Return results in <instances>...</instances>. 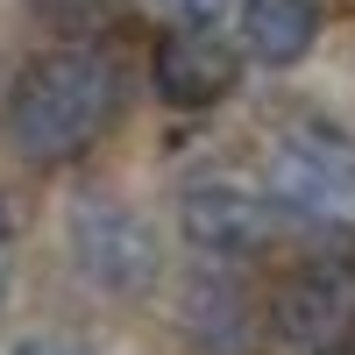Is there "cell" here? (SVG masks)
Masks as SVG:
<instances>
[{
    "label": "cell",
    "mask_w": 355,
    "mask_h": 355,
    "mask_svg": "<svg viewBox=\"0 0 355 355\" xmlns=\"http://www.w3.org/2000/svg\"><path fill=\"white\" fill-rule=\"evenodd\" d=\"M178 299H185V306H178V327H185L206 355H249V341H256V306H249L242 284H227V277H192Z\"/></svg>",
    "instance_id": "cell-8"
},
{
    "label": "cell",
    "mask_w": 355,
    "mask_h": 355,
    "mask_svg": "<svg viewBox=\"0 0 355 355\" xmlns=\"http://www.w3.org/2000/svg\"><path fill=\"white\" fill-rule=\"evenodd\" d=\"M270 320H277V334L284 341H299L313 355H334L355 341V256H313L299 263L284 284H277V299H270Z\"/></svg>",
    "instance_id": "cell-5"
},
{
    "label": "cell",
    "mask_w": 355,
    "mask_h": 355,
    "mask_svg": "<svg viewBox=\"0 0 355 355\" xmlns=\"http://www.w3.org/2000/svg\"><path fill=\"white\" fill-rule=\"evenodd\" d=\"M277 199L263 185H242V178H192L178 192V234L185 249H199L206 263H249L277 242Z\"/></svg>",
    "instance_id": "cell-4"
},
{
    "label": "cell",
    "mask_w": 355,
    "mask_h": 355,
    "mask_svg": "<svg viewBox=\"0 0 355 355\" xmlns=\"http://www.w3.org/2000/svg\"><path fill=\"white\" fill-rule=\"evenodd\" d=\"M0 355H93V348H85L78 334H50V327H43V334H15Z\"/></svg>",
    "instance_id": "cell-10"
},
{
    "label": "cell",
    "mask_w": 355,
    "mask_h": 355,
    "mask_svg": "<svg viewBox=\"0 0 355 355\" xmlns=\"http://www.w3.org/2000/svg\"><path fill=\"white\" fill-rule=\"evenodd\" d=\"M114 114H121V71L100 43H57L43 57H28L15 93H8V142L21 164L64 171L78 157H93Z\"/></svg>",
    "instance_id": "cell-1"
},
{
    "label": "cell",
    "mask_w": 355,
    "mask_h": 355,
    "mask_svg": "<svg viewBox=\"0 0 355 355\" xmlns=\"http://www.w3.org/2000/svg\"><path fill=\"white\" fill-rule=\"evenodd\" d=\"M8 256H15V206L0 192V291H8Z\"/></svg>",
    "instance_id": "cell-12"
},
{
    "label": "cell",
    "mask_w": 355,
    "mask_h": 355,
    "mask_svg": "<svg viewBox=\"0 0 355 355\" xmlns=\"http://www.w3.org/2000/svg\"><path fill=\"white\" fill-rule=\"evenodd\" d=\"M150 85L164 107H220L242 85V43H227L214 21H171L150 50Z\"/></svg>",
    "instance_id": "cell-6"
},
{
    "label": "cell",
    "mask_w": 355,
    "mask_h": 355,
    "mask_svg": "<svg viewBox=\"0 0 355 355\" xmlns=\"http://www.w3.org/2000/svg\"><path fill=\"white\" fill-rule=\"evenodd\" d=\"M64 249L71 270L100 291V299H150L164 277V234L142 206L114 199V192H85L64 220Z\"/></svg>",
    "instance_id": "cell-3"
},
{
    "label": "cell",
    "mask_w": 355,
    "mask_h": 355,
    "mask_svg": "<svg viewBox=\"0 0 355 355\" xmlns=\"http://www.w3.org/2000/svg\"><path fill=\"white\" fill-rule=\"evenodd\" d=\"M157 8H164L171 21H227L242 0H157Z\"/></svg>",
    "instance_id": "cell-11"
},
{
    "label": "cell",
    "mask_w": 355,
    "mask_h": 355,
    "mask_svg": "<svg viewBox=\"0 0 355 355\" xmlns=\"http://www.w3.org/2000/svg\"><path fill=\"white\" fill-rule=\"evenodd\" d=\"M320 28H327L320 0H242V8H234L242 57H256V64H270V71L306 64L313 43H320Z\"/></svg>",
    "instance_id": "cell-7"
},
{
    "label": "cell",
    "mask_w": 355,
    "mask_h": 355,
    "mask_svg": "<svg viewBox=\"0 0 355 355\" xmlns=\"http://www.w3.org/2000/svg\"><path fill=\"white\" fill-rule=\"evenodd\" d=\"M263 192L306 227H355V142L320 121L277 128L263 142Z\"/></svg>",
    "instance_id": "cell-2"
},
{
    "label": "cell",
    "mask_w": 355,
    "mask_h": 355,
    "mask_svg": "<svg viewBox=\"0 0 355 355\" xmlns=\"http://www.w3.org/2000/svg\"><path fill=\"white\" fill-rule=\"evenodd\" d=\"M334 355H355V341H348V348H334Z\"/></svg>",
    "instance_id": "cell-13"
},
{
    "label": "cell",
    "mask_w": 355,
    "mask_h": 355,
    "mask_svg": "<svg viewBox=\"0 0 355 355\" xmlns=\"http://www.w3.org/2000/svg\"><path fill=\"white\" fill-rule=\"evenodd\" d=\"M36 21H50V28H64L71 43H93L100 28L114 21V0H21Z\"/></svg>",
    "instance_id": "cell-9"
}]
</instances>
